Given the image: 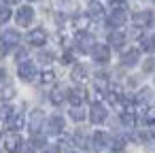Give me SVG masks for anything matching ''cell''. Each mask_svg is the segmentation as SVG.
<instances>
[{
  "label": "cell",
  "instance_id": "ee69618b",
  "mask_svg": "<svg viewBox=\"0 0 155 153\" xmlns=\"http://www.w3.org/2000/svg\"><path fill=\"white\" fill-rule=\"evenodd\" d=\"M89 2H91V0H89Z\"/></svg>",
  "mask_w": 155,
  "mask_h": 153
},
{
  "label": "cell",
  "instance_id": "d6986e66",
  "mask_svg": "<svg viewBox=\"0 0 155 153\" xmlns=\"http://www.w3.org/2000/svg\"><path fill=\"white\" fill-rule=\"evenodd\" d=\"M108 45L110 47H123L125 45V32H121V30H113L110 34H108Z\"/></svg>",
  "mask_w": 155,
  "mask_h": 153
},
{
  "label": "cell",
  "instance_id": "f546056e",
  "mask_svg": "<svg viewBox=\"0 0 155 153\" xmlns=\"http://www.w3.org/2000/svg\"><path fill=\"white\" fill-rule=\"evenodd\" d=\"M74 145H79V147H83V149L89 147V142H87V138H85L83 132H77V134H74Z\"/></svg>",
  "mask_w": 155,
  "mask_h": 153
},
{
  "label": "cell",
  "instance_id": "52a82bcc",
  "mask_svg": "<svg viewBox=\"0 0 155 153\" xmlns=\"http://www.w3.org/2000/svg\"><path fill=\"white\" fill-rule=\"evenodd\" d=\"M106 117H108L106 108H104L100 102H94L91 108H89V119H91V123H96V125H98V123H104Z\"/></svg>",
  "mask_w": 155,
  "mask_h": 153
},
{
  "label": "cell",
  "instance_id": "7bdbcfd3",
  "mask_svg": "<svg viewBox=\"0 0 155 153\" xmlns=\"http://www.w3.org/2000/svg\"><path fill=\"white\" fill-rule=\"evenodd\" d=\"M28 153H32V151H28Z\"/></svg>",
  "mask_w": 155,
  "mask_h": 153
},
{
  "label": "cell",
  "instance_id": "5b68a950",
  "mask_svg": "<svg viewBox=\"0 0 155 153\" xmlns=\"http://www.w3.org/2000/svg\"><path fill=\"white\" fill-rule=\"evenodd\" d=\"M17 77L21 79V81H32L34 77H36V66L30 62V60H26V62H19V68H17Z\"/></svg>",
  "mask_w": 155,
  "mask_h": 153
},
{
  "label": "cell",
  "instance_id": "ab89813d",
  "mask_svg": "<svg viewBox=\"0 0 155 153\" xmlns=\"http://www.w3.org/2000/svg\"><path fill=\"white\" fill-rule=\"evenodd\" d=\"M62 2H70V0H62Z\"/></svg>",
  "mask_w": 155,
  "mask_h": 153
},
{
  "label": "cell",
  "instance_id": "277c9868",
  "mask_svg": "<svg viewBox=\"0 0 155 153\" xmlns=\"http://www.w3.org/2000/svg\"><path fill=\"white\" fill-rule=\"evenodd\" d=\"M47 41H49V34H47L45 28H32V30L28 32V43H30L32 47H43Z\"/></svg>",
  "mask_w": 155,
  "mask_h": 153
},
{
  "label": "cell",
  "instance_id": "e0dca14e",
  "mask_svg": "<svg viewBox=\"0 0 155 153\" xmlns=\"http://www.w3.org/2000/svg\"><path fill=\"white\" fill-rule=\"evenodd\" d=\"M7 125H9V130H11V132H19V130L26 125V119H24V115H21V113H13V115H11V119L7 121Z\"/></svg>",
  "mask_w": 155,
  "mask_h": 153
},
{
  "label": "cell",
  "instance_id": "60d3db41",
  "mask_svg": "<svg viewBox=\"0 0 155 153\" xmlns=\"http://www.w3.org/2000/svg\"><path fill=\"white\" fill-rule=\"evenodd\" d=\"M119 153H123V151H121V149H119Z\"/></svg>",
  "mask_w": 155,
  "mask_h": 153
},
{
  "label": "cell",
  "instance_id": "f35d334b",
  "mask_svg": "<svg viewBox=\"0 0 155 153\" xmlns=\"http://www.w3.org/2000/svg\"><path fill=\"white\" fill-rule=\"evenodd\" d=\"M28 2H38V0H28Z\"/></svg>",
  "mask_w": 155,
  "mask_h": 153
},
{
  "label": "cell",
  "instance_id": "3957f363",
  "mask_svg": "<svg viewBox=\"0 0 155 153\" xmlns=\"http://www.w3.org/2000/svg\"><path fill=\"white\" fill-rule=\"evenodd\" d=\"M113 145V138L106 134V132H94L91 134V140H89V147H94L96 151H104Z\"/></svg>",
  "mask_w": 155,
  "mask_h": 153
},
{
  "label": "cell",
  "instance_id": "7a4b0ae2",
  "mask_svg": "<svg viewBox=\"0 0 155 153\" xmlns=\"http://www.w3.org/2000/svg\"><path fill=\"white\" fill-rule=\"evenodd\" d=\"M15 22H17V26L28 28V26L34 22V9H32V7H28V5L19 7V9H17V13H15Z\"/></svg>",
  "mask_w": 155,
  "mask_h": 153
},
{
  "label": "cell",
  "instance_id": "5bb4252c",
  "mask_svg": "<svg viewBox=\"0 0 155 153\" xmlns=\"http://www.w3.org/2000/svg\"><path fill=\"white\" fill-rule=\"evenodd\" d=\"M66 98H68V91L62 89V87H53V89L49 91V102H51L53 106H60Z\"/></svg>",
  "mask_w": 155,
  "mask_h": 153
},
{
  "label": "cell",
  "instance_id": "7402d4cb",
  "mask_svg": "<svg viewBox=\"0 0 155 153\" xmlns=\"http://www.w3.org/2000/svg\"><path fill=\"white\" fill-rule=\"evenodd\" d=\"M89 24H91V17H89V15H77V17H74V26H77V30H87Z\"/></svg>",
  "mask_w": 155,
  "mask_h": 153
},
{
  "label": "cell",
  "instance_id": "d4e9b609",
  "mask_svg": "<svg viewBox=\"0 0 155 153\" xmlns=\"http://www.w3.org/2000/svg\"><path fill=\"white\" fill-rule=\"evenodd\" d=\"M140 47L147 49V51H153L155 49V38L153 36H140Z\"/></svg>",
  "mask_w": 155,
  "mask_h": 153
},
{
  "label": "cell",
  "instance_id": "6da1fadb",
  "mask_svg": "<svg viewBox=\"0 0 155 153\" xmlns=\"http://www.w3.org/2000/svg\"><path fill=\"white\" fill-rule=\"evenodd\" d=\"M132 24L138 28V30H144V28H151L155 24V13L153 11H138L132 15Z\"/></svg>",
  "mask_w": 155,
  "mask_h": 153
},
{
  "label": "cell",
  "instance_id": "4316f807",
  "mask_svg": "<svg viewBox=\"0 0 155 153\" xmlns=\"http://www.w3.org/2000/svg\"><path fill=\"white\" fill-rule=\"evenodd\" d=\"M36 60H38V64L47 66V64H51V62H53V53H51V51H41Z\"/></svg>",
  "mask_w": 155,
  "mask_h": 153
},
{
  "label": "cell",
  "instance_id": "d590c367",
  "mask_svg": "<svg viewBox=\"0 0 155 153\" xmlns=\"http://www.w3.org/2000/svg\"><path fill=\"white\" fill-rule=\"evenodd\" d=\"M45 153H60V147H55V145H53V147H47Z\"/></svg>",
  "mask_w": 155,
  "mask_h": 153
},
{
  "label": "cell",
  "instance_id": "484cf974",
  "mask_svg": "<svg viewBox=\"0 0 155 153\" xmlns=\"http://www.w3.org/2000/svg\"><path fill=\"white\" fill-rule=\"evenodd\" d=\"M0 98H2V100H13L15 98V87L13 85L2 87V89H0Z\"/></svg>",
  "mask_w": 155,
  "mask_h": 153
},
{
  "label": "cell",
  "instance_id": "ac0fdd59",
  "mask_svg": "<svg viewBox=\"0 0 155 153\" xmlns=\"http://www.w3.org/2000/svg\"><path fill=\"white\" fill-rule=\"evenodd\" d=\"M0 41H2V43L11 49V47H15V45L19 43V32H17V30H5V32H2V38H0Z\"/></svg>",
  "mask_w": 155,
  "mask_h": 153
},
{
  "label": "cell",
  "instance_id": "83f0119b",
  "mask_svg": "<svg viewBox=\"0 0 155 153\" xmlns=\"http://www.w3.org/2000/svg\"><path fill=\"white\" fill-rule=\"evenodd\" d=\"M11 115H13V108H11L9 104H0V119H2V121H9Z\"/></svg>",
  "mask_w": 155,
  "mask_h": 153
},
{
  "label": "cell",
  "instance_id": "f6af8a7d",
  "mask_svg": "<svg viewBox=\"0 0 155 153\" xmlns=\"http://www.w3.org/2000/svg\"><path fill=\"white\" fill-rule=\"evenodd\" d=\"M153 38H155V36H153Z\"/></svg>",
  "mask_w": 155,
  "mask_h": 153
},
{
  "label": "cell",
  "instance_id": "74e56055",
  "mask_svg": "<svg viewBox=\"0 0 155 153\" xmlns=\"http://www.w3.org/2000/svg\"><path fill=\"white\" fill-rule=\"evenodd\" d=\"M7 2H11V5H13V2H19V0H7Z\"/></svg>",
  "mask_w": 155,
  "mask_h": 153
},
{
  "label": "cell",
  "instance_id": "7c38bea8",
  "mask_svg": "<svg viewBox=\"0 0 155 153\" xmlns=\"http://www.w3.org/2000/svg\"><path fill=\"white\" fill-rule=\"evenodd\" d=\"M138 60H140V51L138 49H127V51H123L121 53V64L123 66H136L138 64Z\"/></svg>",
  "mask_w": 155,
  "mask_h": 153
},
{
  "label": "cell",
  "instance_id": "b9f144b4",
  "mask_svg": "<svg viewBox=\"0 0 155 153\" xmlns=\"http://www.w3.org/2000/svg\"><path fill=\"white\" fill-rule=\"evenodd\" d=\"M70 153H74V151H70Z\"/></svg>",
  "mask_w": 155,
  "mask_h": 153
},
{
  "label": "cell",
  "instance_id": "2e32d148",
  "mask_svg": "<svg viewBox=\"0 0 155 153\" xmlns=\"http://www.w3.org/2000/svg\"><path fill=\"white\" fill-rule=\"evenodd\" d=\"M83 100H85V91H83L81 87H72V89H68V102H70L72 106H81Z\"/></svg>",
  "mask_w": 155,
  "mask_h": 153
},
{
  "label": "cell",
  "instance_id": "ffe728a7",
  "mask_svg": "<svg viewBox=\"0 0 155 153\" xmlns=\"http://www.w3.org/2000/svg\"><path fill=\"white\" fill-rule=\"evenodd\" d=\"M68 115H70V119H72V121H77V123H79V121H83V119L87 117V113H85V108H83V106H72V108L68 111Z\"/></svg>",
  "mask_w": 155,
  "mask_h": 153
},
{
  "label": "cell",
  "instance_id": "1f68e13d",
  "mask_svg": "<svg viewBox=\"0 0 155 153\" xmlns=\"http://www.w3.org/2000/svg\"><path fill=\"white\" fill-rule=\"evenodd\" d=\"M142 68H144V72H153V70H155V58H149V60L142 64Z\"/></svg>",
  "mask_w": 155,
  "mask_h": 153
},
{
  "label": "cell",
  "instance_id": "9c48e42d",
  "mask_svg": "<svg viewBox=\"0 0 155 153\" xmlns=\"http://www.w3.org/2000/svg\"><path fill=\"white\" fill-rule=\"evenodd\" d=\"M91 58L98 62V64H106L108 60H110V49L106 47V45H94V49H91Z\"/></svg>",
  "mask_w": 155,
  "mask_h": 153
},
{
  "label": "cell",
  "instance_id": "8fae6325",
  "mask_svg": "<svg viewBox=\"0 0 155 153\" xmlns=\"http://www.w3.org/2000/svg\"><path fill=\"white\" fill-rule=\"evenodd\" d=\"M64 125H66V121H64L62 115H53V117H49V121H47L49 134H62V132H64Z\"/></svg>",
  "mask_w": 155,
  "mask_h": 153
},
{
  "label": "cell",
  "instance_id": "8d00e7d4",
  "mask_svg": "<svg viewBox=\"0 0 155 153\" xmlns=\"http://www.w3.org/2000/svg\"><path fill=\"white\" fill-rule=\"evenodd\" d=\"M5 79H7V70L0 66V81H5Z\"/></svg>",
  "mask_w": 155,
  "mask_h": 153
},
{
  "label": "cell",
  "instance_id": "603a6c76",
  "mask_svg": "<svg viewBox=\"0 0 155 153\" xmlns=\"http://www.w3.org/2000/svg\"><path fill=\"white\" fill-rule=\"evenodd\" d=\"M94 45H96V43H94L87 34H79V47H81L83 51H91V49H94Z\"/></svg>",
  "mask_w": 155,
  "mask_h": 153
},
{
  "label": "cell",
  "instance_id": "f1b7e54d",
  "mask_svg": "<svg viewBox=\"0 0 155 153\" xmlns=\"http://www.w3.org/2000/svg\"><path fill=\"white\" fill-rule=\"evenodd\" d=\"M9 19H11V9L9 7H2V9H0V26H5Z\"/></svg>",
  "mask_w": 155,
  "mask_h": 153
},
{
  "label": "cell",
  "instance_id": "8992f818",
  "mask_svg": "<svg viewBox=\"0 0 155 153\" xmlns=\"http://www.w3.org/2000/svg\"><path fill=\"white\" fill-rule=\"evenodd\" d=\"M21 147H24V138H21L17 132H11V134L5 138V149H7L9 153H19Z\"/></svg>",
  "mask_w": 155,
  "mask_h": 153
},
{
  "label": "cell",
  "instance_id": "ba28073f",
  "mask_svg": "<svg viewBox=\"0 0 155 153\" xmlns=\"http://www.w3.org/2000/svg\"><path fill=\"white\" fill-rule=\"evenodd\" d=\"M43 123H45V113H43L41 108H34V111L30 113V117H28V128L36 134V132L43 128Z\"/></svg>",
  "mask_w": 155,
  "mask_h": 153
},
{
  "label": "cell",
  "instance_id": "9a60e30c",
  "mask_svg": "<svg viewBox=\"0 0 155 153\" xmlns=\"http://www.w3.org/2000/svg\"><path fill=\"white\" fill-rule=\"evenodd\" d=\"M87 15L91 17V19H96V22H100V19H104V7L98 2V0H91L89 2V11H87Z\"/></svg>",
  "mask_w": 155,
  "mask_h": 153
},
{
  "label": "cell",
  "instance_id": "cb8c5ba5",
  "mask_svg": "<svg viewBox=\"0 0 155 153\" xmlns=\"http://www.w3.org/2000/svg\"><path fill=\"white\" fill-rule=\"evenodd\" d=\"M149 98H151V89H149V87H142V89L136 94L134 100H136L138 104H144V102H149Z\"/></svg>",
  "mask_w": 155,
  "mask_h": 153
},
{
  "label": "cell",
  "instance_id": "836d02e7",
  "mask_svg": "<svg viewBox=\"0 0 155 153\" xmlns=\"http://www.w3.org/2000/svg\"><path fill=\"white\" fill-rule=\"evenodd\" d=\"M34 147H45V140H43V136H38V134H34Z\"/></svg>",
  "mask_w": 155,
  "mask_h": 153
},
{
  "label": "cell",
  "instance_id": "d6a6232c",
  "mask_svg": "<svg viewBox=\"0 0 155 153\" xmlns=\"http://www.w3.org/2000/svg\"><path fill=\"white\" fill-rule=\"evenodd\" d=\"M15 58H17L19 62H26V58H28V51H26V49H19V51L15 53Z\"/></svg>",
  "mask_w": 155,
  "mask_h": 153
},
{
  "label": "cell",
  "instance_id": "e575fe53",
  "mask_svg": "<svg viewBox=\"0 0 155 153\" xmlns=\"http://www.w3.org/2000/svg\"><path fill=\"white\" fill-rule=\"evenodd\" d=\"M62 62L70 64V62H72V53H70V51H66V53H64V58H62Z\"/></svg>",
  "mask_w": 155,
  "mask_h": 153
},
{
  "label": "cell",
  "instance_id": "44dd1931",
  "mask_svg": "<svg viewBox=\"0 0 155 153\" xmlns=\"http://www.w3.org/2000/svg\"><path fill=\"white\" fill-rule=\"evenodd\" d=\"M55 83V72L53 70H43L41 72V85H45V87H49V85H53Z\"/></svg>",
  "mask_w": 155,
  "mask_h": 153
},
{
  "label": "cell",
  "instance_id": "30bf717a",
  "mask_svg": "<svg viewBox=\"0 0 155 153\" xmlns=\"http://www.w3.org/2000/svg\"><path fill=\"white\" fill-rule=\"evenodd\" d=\"M125 22H127V11H125V9H113V11H110L108 24H110L113 28H121Z\"/></svg>",
  "mask_w": 155,
  "mask_h": 153
},
{
  "label": "cell",
  "instance_id": "4dcf8cb0",
  "mask_svg": "<svg viewBox=\"0 0 155 153\" xmlns=\"http://www.w3.org/2000/svg\"><path fill=\"white\" fill-rule=\"evenodd\" d=\"M144 123H147V125L155 123V106H153V108H147V111H144Z\"/></svg>",
  "mask_w": 155,
  "mask_h": 153
},
{
  "label": "cell",
  "instance_id": "4fadbf2b",
  "mask_svg": "<svg viewBox=\"0 0 155 153\" xmlns=\"http://www.w3.org/2000/svg\"><path fill=\"white\" fill-rule=\"evenodd\" d=\"M70 77H72V81H74V83H85V81L89 79V70H87V66H83V64H77V66L72 68Z\"/></svg>",
  "mask_w": 155,
  "mask_h": 153
}]
</instances>
